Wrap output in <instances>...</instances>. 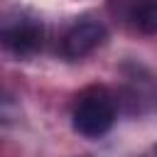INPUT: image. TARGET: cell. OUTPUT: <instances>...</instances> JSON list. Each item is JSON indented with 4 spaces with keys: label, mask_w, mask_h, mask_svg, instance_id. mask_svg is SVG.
Instances as JSON below:
<instances>
[{
    "label": "cell",
    "mask_w": 157,
    "mask_h": 157,
    "mask_svg": "<svg viewBox=\"0 0 157 157\" xmlns=\"http://www.w3.org/2000/svg\"><path fill=\"white\" fill-rule=\"evenodd\" d=\"M128 20L145 34H155L157 29V2L155 0H130Z\"/></svg>",
    "instance_id": "277c9868"
},
{
    "label": "cell",
    "mask_w": 157,
    "mask_h": 157,
    "mask_svg": "<svg viewBox=\"0 0 157 157\" xmlns=\"http://www.w3.org/2000/svg\"><path fill=\"white\" fill-rule=\"evenodd\" d=\"M118 118V101L108 86H86L78 91L74 108H71V123L74 130L81 137L98 140L103 137Z\"/></svg>",
    "instance_id": "6da1fadb"
},
{
    "label": "cell",
    "mask_w": 157,
    "mask_h": 157,
    "mask_svg": "<svg viewBox=\"0 0 157 157\" xmlns=\"http://www.w3.org/2000/svg\"><path fill=\"white\" fill-rule=\"evenodd\" d=\"M105 37H108V32H105L103 22L83 17L78 22H74L66 29V34L61 37V54L66 59H83L91 52H96L105 42Z\"/></svg>",
    "instance_id": "3957f363"
},
{
    "label": "cell",
    "mask_w": 157,
    "mask_h": 157,
    "mask_svg": "<svg viewBox=\"0 0 157 157\" xmlns=\"http://www.w3.org/2000/svg\"><path fill=\"white\" fill-rule=\"evenodd\" d=\"M44 42V25L37 15L27 10H15L0 22V47L17 56L29 59L42 49Z\"/></svg>",
    "instance_id": "7a4b0ae2"
}]
</instances>
